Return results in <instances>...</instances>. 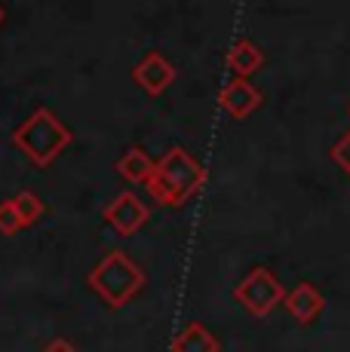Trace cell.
<instances>
[{
    "instance_id": "13",
    "label": "cell",
    "mask_w": 350,
    "mask_h": 352,
    "mask_svg": "<svg viewBox=\"0 0 350 352\" xmlns=\"http://www.w3.org/2000/svg\"><path fill=\"white\" fill-rule=\"evenodd\" d=\"M19 230H22V221H19L16 208H12V199L0 202V233L12 236V233H19Z\"/></svg>"
},
{
    "instance_id": "5",
    "label": "cell",
    "mask_w": 350,
    "mask_h": 352,
    "mask_svg": "<svg viewBox=\"0 0 350 352\" xmlns=\"http://www.w3.org/2000/svg\"><path fill=\"white\" fill-rule=\"evenodd\" d=\"M105 221L111 224L114 230H117L120 236H132V233H138L141 227H145V221L151 218V212H147V206L138 199L136 193H120V196H114L111 202L105 206Z\"/></svg>"
},
{
    "instance_id": "6",
    "label": "cell",
    "mask_w": 350,
    "mask_h": 352,
    "mask_svg": "<svg viewBox=\"0 0 350 352\" xmlns=\"http://www.w3.org/2000/svg\"><path fill=\"white\" fill-rule=\"evenodd\" d=\"M132 77H136V83L147 92V96H160V92H166L172 86L175 67H172L169 58H163L160 52H147V56L136 65Z\"/></svg>"
},
{
    "instance_id": "3",
    "label": "cell",
    "mask_w": 350,
    "mask_h": 352,
    "mask_svg": "<svg viewBox=\"0 0 350 352\" xmlns=\"http://www.w3.org/2000/svg\"><path fill=\"white\" fill-rule=\"evenodd\" d=\"M12 141H16V147L31 162L50 166V162H56L59 153L71 144V132L65 129V123L52 111L37 107V111L12 132Z\"/></svg>"
},
{
    "instance_id": "4",
    "label": "cell",
    "mask_w": 350,
    "mask_h": 352,
    "mask_svg": "<svg viewBox=\"0 0 350 352\" xmlns=\"http://www.w3.org/2000/svg\"><path fill=\"white\" fill-rule=\"evenodd\" d=\"M234 297H237L240 307H246L255 319H265V316H271L274 309L286 300V288H282V282L267 267H255L237 285Z\"/></svg>"
},
{
    "instance_id": "10",
    "label": "cell",
    "mask_w": 350,
    "mask_h": 352,
    "mask_svg": "<svg viewBox=\"0 0 350 352\" xmlns=\"http://www.w3.org/2000/svg\"><path fill=\"white\" fill-rule=\"evenodd\" d=\"M172 352H218V337H215L206 324L191 322L172 340Z\"/></svg>"
},
{
    "instance_id": "16",
    "label": "cell",
    "mask_w": 350,
    "mask_h": 352,
    "mask_svg": "<svg viewBox=\"0 0 350 352\" xmlns=\"http://www.w3.org/2000/svg\"><path fill=\"white\" fill-rule=\"evenodd\" d=\"M3 19H6V12H3V6H0V25H3Z\"/></svg>"
},
{
    "instance_id": "9",
    "label": "cell",
    "mask_w": 350,
    "mask_h": 352,
    "mask_svg": "<svg viewBox=\"0 0 350 352\" xmlns=\"http://www.w3.org/2000/svg\"><path fill=\"white\" fill-rule=\"evenodd\" d=\"M265 65V52H261L258 43L252 40H237V43L227 50V67L237 74V80H249V74H255Z\"/></svg>"
},
{
    "instance_id": "1",
    "label": "cell",
    "mask_w": 350,
    "mask_h": 352,
    "mask_svg": "<svg viewBox=\"0 0 350 352\" xmlns=\"http://www.w3.org/2000/svg\"><path fill=\"white\" fill-rule=\"evenodd\" d=\"M203 184H206V168L185 147H169L163 157L154 162V172L145 187L160 206L178 208Z\"/></svg>"
},
{
    "instance_id": "15",
    "label": "cell",
    "mask_w": 350,
    "mask_h": 352,
    "mask_svg": "<svg viewBox=\"0 0 350 352\" xmlns=\"http://www.w3.org/2000/svg\"><path fill=\"white\" fill-rule=\"evenodd\" d=\"M43 352H77V349H74L68 340H52V343H50V346H46Z\"/></svg>"
},
{
    "instance_id": "11",
    "label": "cell",
    "mask_w": 350,
    "mask_h": 352,
    "mask_svg": "<svg viewBox=\"0 0 350 352\" xmlns=\"http://www.w3.org/2000/svg\"><path fill=\"white\" fill-rule=\"evenodd\" d=\"M117 172L123 175L130 184H147V178H151V172H154V160L147 157L141 147H130V151L117 160Z\"/></svg>"
},
{
    "instance_id": "12",
    "label": "cell",
    "mask_w": 350,
    "mask_h": 352,
    "mask_svg": "<svg viewBox=\"0 0 350 352\" xmlns=\"http://www.w3.org/2000/svg\"><path fill=\"white\" fill-rule=\"evenodd\" d=\"M12 208H16V214H19V221H22V227H31L34 221L43 214V202L37 199L31 190H22V193H16L12 196Z\"/></svg>"
},
{
    "instance_id": "2",
    "label": "cell",
    "mask_w": 350,
    "mask_h": 352,
    "mask_svg": "<svg viewBox=\"0 0 350 352\" xmlns=\"http://www.w3.org/2000/svg\"><path fill=\"white\" fill-rule=\"evenodd\" d=\"M86 285L96 291L107 307H123L145 285V270L123 252H107L86 276Z\"/></svg>"
},
{
    "instance_id": "8",
    "label": "cell",
    "mask_w": 350,
    "mask_h": 352,
    "mask_svg": "<svg viewBox=\"0 0 350 352\" xmlns=\"http://www.w3.org/2000/svg\"><path fill=\"white\" fill-rule=\"evenodd\" d=\"M286 309L289 316H292L295 322L307 324L313 322L316 316L322 313V307H326V297H322V291L313 285V282H298L292 291H286Z\"/></svg>"
},
{
    "instance_id": "14",
    "label": "cell",
    "mask_w": 350,
    "mask_h": 352,
    "mask_svg": "<svg viewBox=\"0 0 350 352\" xmlns=\"http://www.w3.org/2000/svg\"><path fill=\"white\" fill-rule=\"evenodd\" d=\"M332 160H335V166L341 168V172L350 178V129L344 135H341L338 141H335V147H332Z\"/></svg>"
},
{
    "instance_id": "7",
    "label": "cell",
    "mask_w": 350,
    "mask_h": 352,
    "mask_svg": "<svg viewBox=\"0 0 350 352\" xmlns=\"http://www.w3.org/2000/svg\"><path fill=\"white\" fill-rule=\"evenodd\" d=\"M218 104L225 107L234 120H246V117H252V113L261 107V89H258V86H252L249 80H237V77H234L231 83L218 92Z\"/></svg>"
}]
</instances>
